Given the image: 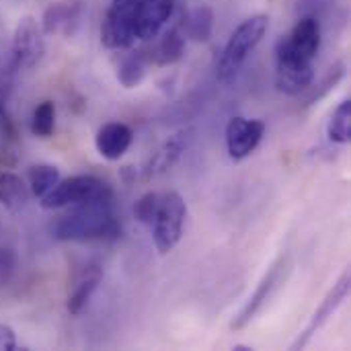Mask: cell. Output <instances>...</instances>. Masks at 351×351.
Masks as SVG:
<instances>
[{
	"label": "cell",
	"instance_id": "4fadbf2b",
	"mask_svg": "<svg viewBox=\"0 0 351 351\" xmlns=\"http://www.w3.org/2000/svg\"><path fill=\"white\" fill-rule=\"evenodd\" d=\"M189 144H191V130H179V132H175L169 140H165L158 146V150L144 165V169H142L144 179H152V177H158L162 173H167L183 156V152L187 150Z\"/></svg>",
	"mask_w": 351,
	"mask_h": 351
},
{
	"label": "cell",
	"instance_id": "ac0fdd59",
	"mask_svg": "<svg viewBox=\"0 0 351 351\" xmlns=\"http://www.w3.org/2000/svg\"><path fill=\"white\" fill-rule=\"evenodd\" d=\"M185 56V35L179 29H169L156 43L150 60L158 66H171L181 62Z\"/></svg>",
	"mask_w": 351,
	"mask_h": 351
},
{
	"label": "cell",
	"instance_id": "9c48e42d",
	"mask_svg": "<svg viewBox=\"0 0 351 351\" xmlns=\"http://www.w3.org/2000/svg\"><path fill=\"white\" fill-rule=\"evenodd\" d=\"M226 150L232 160L251 156L265 136V123L261 119H249L243 115L232 117L226 123Z\"/></svg>",
	"mask_w": 351,
	"mask_h": 351
},
{
	"label": "cell",
	"instance_id": "d6986e66",
	"mask_svg": "<svg viewBox=\"0 0 351 351\" xmlns=\"http://www.w3.org/2000/svg\"><path fill=\"white\" fill-rule=\"evenodd\" d=\"M29 177V193L37 199H43L62 179L60 177V169L56 165H33L27 171Z\"/></svg>",
	"mask_w": 351,
	"mask_h": 351
},
{
	"label": "cell",
	"instance_id": "7402d4cb",
	"mask_svg": "<svg viewBox=\"0 0 351 351\" xmlns=\"http://www.w3.org/2000/svg\"><path fill=\"white\" fill-rule=\"evenodd\" d=\"M185 35L193 41H208L214 29V12L210 6H197L185 16Z\"/></svg>",
	"mask_w": 351,
	"mask_h": 351
},
{
	"label": "cell",
	"instance_id": "7a4b0ae2",
	"mask_svg": "<svg viewBox=\"0 0 351 351\" xmlns=\"http://www.w3.org/2000/svg\"><path fill=\"white\" fill-rule=\"evenodd\" d=\"M269 29V16L267 14H253L245 19L228 37L222 56L216 66V76L220 82H232L241 68L245 66L247 58L255 51V47L263 41L265 33Z\"/></svg>",
	"mask_w": 351,
	"mask_h": 351
},
{
	"label": "cell",
	"instance_id": "e0dca14e",
	"mask_svg": "<svg viewBox=\"0 0 351 351\" xmlns=\"http://www.w3.org/2000/svg\"><path fill=\"white\" fill-rule=\"evenodd\" d=\"M29 195V185H25L19 175L10 171L0 173V206H4L8 212H19L27 206Z\"/></svg>",
	"mask_w": 351,
	"mask_h": 351
},
{
	"label": "cell",
	"instance_id": "2e32d148",
	"mask_svg": "<svg viewBox=\"0 0 351 351\" xmlns=\"http://www.w3.org/2000/svg\"><path fill=\"white\" fill-rule=\"evenodd\" d=\"M103 280V271L99 265H86L74 280V286L68 294V313L72 317H78L82 315V311L88 306L90 298L95 296L99 284Z\"/></svg>",
	"mask_w": 351,
	"mask_h": 351
},
{
	"label": "cell",
	"instance_id": "30bf717a",
	"mask_svg": "<svg viewBox=\"0 0 351 351\" xmlns=\"http://www.w3.org/2000/svg\"><path fill=\"white\" fill-rule=\"evenodd\" d=\"M350 288H351V276L350 271H343L341 274V278L333 284V288L327 292V296L323 298V302H321V306L315 311V315L311 317V321H308V325H306V329L298 335V339L294 341V346H292V350H304L308 343H311V339L319 333V329H323L325 325H327V321L339 311V306L348 300V296H350Z\"/></svg>",
	"mask_w": 351,
	"mask_h": 351
},
{
	"label": "cell",
	"instance_id": "4316f807",
	"mask_svg": "<svg viewBox=\"0 0 351 351\" xmlns=\"http://www.w3.org/2000/svg\"><path fill=\"white\" fill-rule=\"evenodd\" d=\"M16 350V335L12 327L0 325V351H14Z\"/></svg>",
	"mask_w": 351,
	"mask_h": 351
},
{
	"label": "cell",
	"instance_id": "7c38bea8",
	"mask_svg": "<svg viewBox=\"0 0 351 351\" xmlns=\"http://www.w3.org/2000/svg\"><path fill=\"white\" fill-rule=\"evenodd\" d=\"M80 19H82V2L80 0H64V2L49 4L43 10L39 25L45 35L70 37L78 29Z\"/></svg>",
	"mask_w": 351,
	"mask_h": 351
},
{
	"label": "cell",
	"instance_id": "52a82bcc",
	"mask_svg": "<svg viewBox=\"0 0 351 351\" xmlns=\"http://www.w3.org/2000/svg\"><path fill=\"white\" fill-rule=\"evenodd\" d=\"M286 269H288V257L286 255H282L267 271H265V276L261 278V282L257 284V288H255V292L249 296V300L243 304V308L237 313V317L232 319V323H230V329L232 331H241V329H245L249 323H253L255 321V317L263 311V306L269 302V298L276 294V290L280 288V284H282V280H284V276H286Z\"/></svg>",
	"mask_w": 351,
	"mask_h": 351
},
{
	"label": "cell",
	"instance_id": "44dd1931",
	"mask_svg": "<svg viewBox=\"0 0 351 351\" xmlns=\"http://www.w3.org/2000/svg\"><path fill=\"white\" fill-rule=\"evenodd\" d=\"M327 138L333 142V144H350L351 140V101L350 99H343L335 111L331 113L329 117V123H327Z\"/></svg>",
	"mask_w": 351,
	"mask_h": 351
},
{
	"label": "cell",
	"instance_id": "ffe728a7",
	"mask_svg": "<svg viewBox=\"0 0 351 351\" xmlns=\"http://www.w3.org/2000/svg\"><path fill=\"white\" fill-rule=\"evenodd\" d=\"M146 53L144 51H132L123 56L117 64V80L123 88H134L142 82L146 74Z\"/></svg>",
	"mask_w": 351,
	"mask_h": 351
},
{
	"label": "cell",
	"instance_id": "6da1fadb",
	"mask_svg": "<svg viewBox=\"0 0 351 351\" xmlns=\"http://www.w3.org/2000/svg\"><path fill=\"white\" fill-rule=\"evenodd\" d=\"M51 232L53 239L64 243L113 241L121 234V224L113 210L111 197H105L70 206V212L56 220Z\"/></svg>",
	"mask_w": 351,
	"mask_h": 351
},
{
	"label": "cell",
	"instance_id": "3957f363",
	"mask_svg": "<svg viewBox=\"0 0 351 351\" xmlns=\"http://www.w3.org/2000/svg\"><path fill=\"white\" fill-rule=\"evenodd\" d=\"M105 197H113L107 181L95 175H74L68 179H60L58 185L39 202L43 210H62Z\"/></svg>",
	"mask_w": 351,
	"mask_h": 351
},
{
	"label": "cell",
	"instance_id": "484cf974",
	"mask_svg": "<svg viewBox=\"0 0 351 351\" xmlns=\"http://www.w3.org/2000/svg\"><path fill=\"white\" fill-rule=\"evenodd\" d=\"M16 267H19V255L14 249H8V247H0V290L6 288L14 274H16Z\"/></svg>",
	"mask_w": 351,
	"mask_h": 351
},
{
	"label": "cell",
	"instance_id": "8992f818",
	"mask_svg": "<svg viewBox=\"0 0 351 351\" xmlns=\"http://www.w3.org/2000/svg\"><path fill=\"white\" fill-rule=\"evenodd\" d=\"M136 0H115L101 25V41L107 49H128L136 41Z\"/></svg>",
	"mask_w": 351,
	"mask_h": 351
},
{
	"label": "cell",
	"instance_id": "277c9868",
	"mask_svg": "<svg viewBox=\"0 0 351 351\" xmlns=\"http://www.w3.org/2000/svg\"><path fill=\"white\" fill-rule=\"evenodd\" d=\"M187 218V204L177 191L162 193L158 212L150 224L154 247L160 255H169L183 239Z\"/></svg>",
	"mask_w": 351,
	"mask_h": 351
},
{
	"label": "cell",
	"instance_id": "5b68a950",
	"mask_svg": "<svg viewBox=\"0 0 351 351\" xmlns=\"http://www.w3.org/2000/svg\"><path fill=\"white\" fill-rule=\"evenodd\" d=\"M276 82L286 95H300L315 82V62L296 56L286 37H280L276 43Z\"/></svg>",
	"mask_w": 351,
	"mask_h": 351
},
{
	"label": "cell",
	"instance_id": "d4e9b609",
	"mask_svg": "<svg viewBox=\"0 0 351 351\" xmlns=\"http://www.w3.org/2000/svg\"><path fill=\"white\" fill-rule=\"evenodd\" d=\"M346 76V64L343 62H339V64H335L331 70H329V74L321 80V84L317 86V88H313L311 93H308V97H306V101H304V105H315L317 101H321L341 78Z\"/></svg>",
	"mask_w": 351,
	"mask_h": 351
},
{
	"label": "cell",
	"instance_id": "9a60e30c",
	"mask_svg": "<svg viewBox=\"0 0 351 351\" xmlns=\"http://www.w3.org/2000/svg\"><path fill=\"white\" fill-rule=\"evenodd\" d=\"M288 45L292 47V51L296 56H300L302 60L306 62H315L317 56H319V49H321V39H323V33H321V23L317 16H302L290 35H284Z\"/></svg>",
	"mask_w": 351,
	"mask_h": 351
},
{
	"label": "cell",
	"instance_id": "cb8c5ba5",
	"mask_svg": "<svg viewBox=\"0 0 351 351\" xmlns=\"http://www.w3.org/2000/svg\"><path fill=\"white\" fill-rule=\"evenodd\" d=\"M160 199H162V193L158 191H146L134 206V216L140 224L148 226L152 224L156 212H158V206H160Z\"/></svg>",
	"mask_w": 351,
	"mask_h": 351
},
{
	"label": "cell",
	"instance_id": "603a6c76",
	"mask_svg": "<svg viewBox=\"0 0 351 351\" xmlns=\"http://www.w3.org/2000/svg\"><path fill=\"white\" fill-rule=\"evenodd\" d=\"M56 130V105L51 101H41L31 115V132L37 138H49Z\"/></svg>",
	"mask_w": 351,
	"mask_h": 351
},
{
	"label": "cell",
	"instance_id": "ba28073f",
	"mask_svg": "<svg viewBox=\"0 0 351 351\" xmlns=\"http://www.w3.org/2000/svg\"><path fill=\"white\" fill-rule=\"evenodd\" d=\"M12 53L16 64L23 68L37 66L45 53V33L41 31V25L31 14L21 16L14 27Z\"/></svg>",
	"mask_w": 351,
	"mask_h": 351
},
{
	"label": "cell",
	"instance_id": "5bb4252c",
	"mask_svg": "<svg viewBox=\"0 0 351 351\" xmlns=\"http://www.w3.org/2000/svg\"><path fill=\"white\" fill-rule=\"evenodd\" d=\"M134 142V132L130 125L125 123H119V121H109V123H103L99 130H97V136H95V146H97V152L105 158V160H119L123 158V154L130 150Z\"/></svg>",
	"mask_w": 351,
	"mask_h": 351
},
{
	"label": "cell",
	"instance_id": "8fae6325",
	"mask_svg": "<svg viewBox=\"0 0 351 351\" xmlns=\"http://www.w3.org/2000/svg\"><path fill=\"white\" fill-rule=\"evenodd\" d=\"M175 12V0H136V39H156Z\"/></svg>",
	"mask_w": 351,
	"mask_h": 351
}]
</instances>
